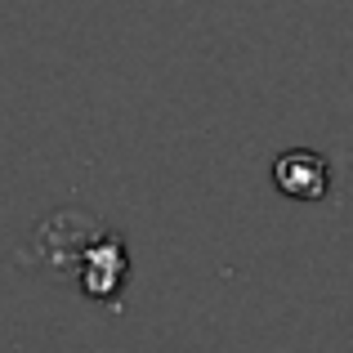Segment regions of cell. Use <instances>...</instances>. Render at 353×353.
Wrapping results in <instances>:
<instances>
[{
	"label": "cell",
	"mask_w": 353,
	"mask_h": 353,
	"mask_svg": "<svg viewBox=\"0 0 353 353\" xmlns=\"http://www.w3.org/2000/svg\"><path fill=\"white\" fill-rule=\"evenodd\" d=\"M273 183L291 201H322L331 192V165L327 157L309 152V148H291V152H277Z\"/></svg>",
	"instance_id": "cell-1"
},
{
	"label": "cell",
	"mask_w": 353,
	"mask_h": 353,
	"mask_svg": "<svg viewBox=\"0 0 353 353\" xmlns=\"http://www.w3.org/2000/svg\"><path fill=\"white\" fill-rule=\"evenodd\" d=\"M77 268H81V286H85V295H94V300H108V295H112L117 286L125 282V268H130L125 241H121L117 233L90 241V250L81 255Z\"/></svg>",
	"instance_id": "cell-2"
}]
</instances>
